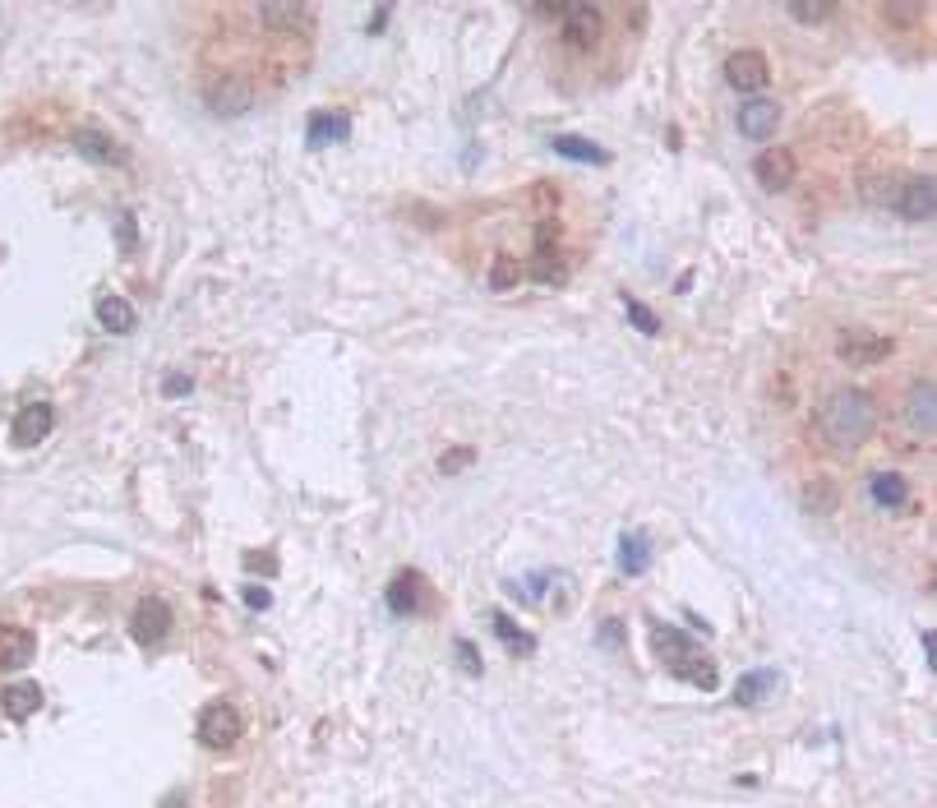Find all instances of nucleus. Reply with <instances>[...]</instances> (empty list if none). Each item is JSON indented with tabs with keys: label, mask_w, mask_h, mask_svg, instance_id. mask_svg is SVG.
<instances>
[{
	"label": "nucleus",
	"mask_w": 937,
	"mask_h": 808,
	"mask_svg": "<svg viewBox=\"0 0 937 808\" xmlns=\"http://www.w3.org/2000/svg\"><path fill=\"white\" fill-rule=\"evenodd\" d=\"M836 356H841L845 365H877V361H887L891 356V338L887 333H877V328H841Z\"/></svg>",
	"instance_id": "5"
},
{
	"label": "nucleus",
	"mask_w": 937,
	"mask_h": 808,
	"mask_svg": "<svg viewBox=\"0 0 937 808\" xmlns=\"http://www.w3.org/2000/svg\"><path fill=\"white\" fill-rule=\"evenodd\" d=\"M457 652H462V661H467V670H471V675L481 670V661H476V647H471V642H457Z\"/></svg>",
	"instance_id": "35"
},
{
	"label": "nucleus",
	"mask_w": 937,
	"mask_h": 808,
	"mask_svg": "<svg viewBox=\"0 0 937 808\" xmlns=\"http://www.w3.org/2000/svg\"><path fill=\"white\" fill-rule=\"evenodd\" d=\"M121 241H125V250L134 245V218H130V213H121Z\"/></svg>",
	"instance_id": "36"
},
{
	"label": "nucleus",
	"mask_w": 937,
	"mask_h": 808,
	"mask_svg": "<svg viewBox=\"0 0 937 808\" xmlns=\"http://www.w3.org/2000/svg\"><path fill=\"white\" fill-rule=\"evenodd\" d=\"M887 208H896L905 222H933V208H937L933 176H905V181L887 194Z\"/></svg>",
	"instance_id": "3"
},
{
	"label": "nucleus",
	"mask_w": 937,
	"mask_h": 808,
	"mask_svg": "<svg viewBox=\"0 0 937 808\" xmlns=\"http://www.w3.org/2000/svg\"><path fill=\"white\" fill-rule=\"evenodd\" d=\"M831 10H836L831 0H817V5H799V0H794L790 5V14L799 19V24H822V19H831Z\"/></svg>",
	"instance_id": "29"
},
{
	"label": "nucleus",
	"mask_w": 937,
	"mask_h": 808,
	"mask_svg": "<svg viewBox=\"0 0 937 808\" xmlns=\"http://www.w3.org/2000/svg\"><path fill=\"white\" fill-rule=\"evenodd\" d=\"M305 139H310V148H328V144H337V139H347V116L314 111L310 125H305Z\"/></svg>",
	"instance_id": "20"
},
{
	"label": "nucleus",
	"mask_w": 937,
	"mask_h": 808,
	"mask_svg": "<svg viewBox=\"0 0 937 808\" xmlns=\"http://www.w3.org/2000/svg\"><path fill=\"white\" fill-rule=\"evenodd\" d=\"M471 458H476L471 448H453V453H444V458H439V471H444V476H453V471L471 467Z\"/></svg>",
	"instance_id": "31"
},
{
	"label": "nucleus",
	"mask_w": 937,
	"mask_h": 808,
	"mask_svg": "<svg viewBox=\"0 0 937 808\" xmlns=\"http://www.w3.org/2000/svg\"><path fill=\"white\" fill-rule=\"evenodd\" d=\"M605 14L596 5H564V42L568 47H596Z\"/></svg>",
	"instance_id": "10"
},
{
	"label": "nucleus",
	"mask_w": 937,
	"mask_h": 808,
	"mask_svg": "<svg viewBox=\"0 0 937 808\" xmlns=\"http://www.w3.org/2000/svg\"><path fill=\"white\" fill-rule=\"evenodd\" d=\"M873 430H877V402L864 388H841L817 411V435L827 439V448H836V453H854L859 444L873 439Z\"/></svg>",
	"instance_id": "1"
},
{
	"label": "nucleus",
	"mask_w": 937,
	"mask_h": 808,
	"mask_svg": "<svg viewBox=\"0 0 937 808\" xmlns=\"http://www.w3.org/2000/svg\"><path fill=\"white\" fill-rule=\"evenodd\" d=\"M494 633H499L513 652H527V647H531V638H522V633H517V624L504 615V610H494Z\"/></svg>",
	"instance_id": "27"
},
{
	"label": "nucleus",
	"mask_w": 937,
	"mask_h": 808,
	"mask_svg": "<svg viewBox=\"0 0 937 808\" xmlns=\"http://www.w3.org/2000/svg\"><path fill=\"white\" fill-rule=\"evenodd\" d=\"M905 416H910L914 435L933 439V430H937V384H933V374H928V379H919V384L910 388V398H905Z\"/></svg>",
	"instance_id": "9"
},
{
	"label": "nucleus",
	"mask_w": 937,
	"mask_h": 808,
	"mask_svg": "<svg viewBox=\"0 0 937 808\" xmlns=\"http://www.w3.org/2000/svg\"><path fill=\"white\" fill-rule=\"evenodd\" d=\"M794 171H799V162H794L790 148H767L753 162V176L762 181V190H785L794 181Z\"/></svg>",
	"instance_id": "12"
},
{
	"label": "nucleus",
	"mask_w": 937,
	"mask_h": 808,
	"mask_svg": "<svg viewBox=\"0 0 937 808\" xmlns=\"http://www.w3.org/2000/svg\"><path fill=\"white\" fill-rule=\"evenodd\" d=\"M670 675H674V679H688V684L702 688V693H711V688L721 684V675H716V665H711L702 652H693V656H684L679 665H670Z\"/></svg>",
	"instance_id": "19"
},
{
	"label": "nucleus",
	"mask_w": 937,
	"mask_h": 808,
	"mask_svg": "<svg viewBox=\"0 0 937 808\" xmlns=\"http://www.w3.org/2000/svg\"><path fill=\"white\" fill-rule=\"evenodd\" d=\"M245 564H250V568H268V573H273V559H264V555H245Z\"/></svg>",
	"instance_id": "38"
},
{
	"label": "nucleus",
	"mask_w": 937,
	"mask_h": 808,
	"mask_svg": "<svg viewBox=\"0 0 937 808\" xmlns=\"http://www.w3.org/2000/svg\"><path fill=\"white\" fill-rule=\"evenodd\" d=\"M624 305H628V319H633V324L642 328V333H661V319H656V314H651L642 301H633V296H624Z\"/></svg>",
	"instance_id": "30"
},
{
	"label": "nucleus",
	"mask_w": 937,
	"mask_h": 808,
	"mask_svg": "<svg viewBox=\"0 0 937 808\" xmlns=\"http://www.w3.org/2000/svg\"><path fill=\"white\" fill-rule=\"evenodd\" d=\"M259 24H273L282 33H301L305 24H314L310 5H259Z\"/></svg>",
	"instance_id": "18"
},
{
	"label": "nucleus",
	"mask_w": 937,
	"mask_h": 808,
	"mask_svg": "<svg viewBox=\"0 0 937 808\" xmlns=\"http://www.w3.org/2000/svg\"><path fill=\"white\" fill-rule=\"evenodd\" d=\"M554 153H559V157H573V162H605L601 148L587 144V139H577V134H559V139H554Z\"/></svg>",
	"instance_id": "25"
},
{
	"label": "nucleus",
	"mask_w": 937,
	"mask_h": 808,
	"mask_svg": "<svg viewBox=\"0 0 937 808\" xmlns=\"http://www.w3.org/2000/svg\"><path fill=\"white\" fill-rule=\"evenodd\" d=\"M924 652H928V665H933V656H937V642H933V628L924 633Z\"/></svg>",
	"instance_id": "39"
},
{
	"label": "nucleus",
	"mask_w": 937,
	"mask_h": 808,
	"mask_svg": "<svg viewBox=\"0 0 937 808\" xmlns=\"http://www.w3.org/2000/svg\"><path fill=\"white\" fill-rule=\"evenodd\" d=\"M647 564H651V541L642 531H628L624 541H619V568H624L628 578H637V573H647Z\"/></svg>",
	"instance_id": "22"
},
{
	"label": "nucleus",
	"mask_w": 937,
	"mask_h": 808,
	"mask_svg": "<svg viewBox=\"0 0 937 808\" xmlns=\"http://www.w3.org/2000/svg\"><path fill=\"white\" fill-rule=\"evenodd\" d=\"M388 610L393 615H416L421 610V578L416 573H397L388 587Z\"/></svg>",
	"instance_id": "21"
},
{
	"label": "nucleus",
	"mask_w": 937,
	"mask_h": 808,
	"mask_svg": "<svg viewBox=\"0 0 937 808\" xmlns=\"http://www.w3.org/2000/svg\"><path fill=\"white\" fill-rule=\"evenodd\" d=\"M601 642H605V647H619V619H610V624H605Z\"/></svg>",
	"instance_id": "37"
},
{
	"label": "nucleus",
	"mask_w": 937,
	"mask_h": 808,
	"mask_svg": "<svg viewBox=\"0 0 937 808\" xmlns=\"http://www.w3.org/2000/svg\"><path fill=\"white\" fill-rule=\"evenodd\" d=\"M204 102L217 111V116H245V111L254 107V84L245 79V74L227 70L204 88Z\"/></svg>",
	"instance_id": "4"
},
{
	"label": "nucleus",
	"mask_w": 937,
	"mask_h": 808,
	"mask_svg": "<svg viewBox=\"0 0 937 808\" xmlns=\"http://www.w3.org/2000/svg\"><path fill=\"white\" fill-rule=\"evenodd\" d=\"M882 19L887 24H910V19H919V5H882Z\"/></svg>",
	"instance_id": "32"
},
{
	"label": "nucleus",
	"mask_w": 937,
	"mask_h": 808,
	"mask_svg": "<svg viewBox=\"0 0 937 808\" xmlns=\"http://www.w3.org/2000/svg\"><path fill=\"white\" fill-rule=\"evenodd\" d=\"M33 656H37V638L28 628H14V624L0 628V670H24Z\"/></svg>",
	"instance_id": "13"
},
{
	"label": "nucleus",
	"mask_w": 937,
	"mask_h": 808,
	"mask_svg": "<svg viewBox=\"0 0 937 808\" xmlns=\"http://www.w3.org/2000/svg\"><path fill=\"white\" fill-rule=\"evenodd\" d=\"M513 282H522V264L513 254H494V268H490V287L494 291H508Z\"/></svg>",
	"instance_id": "26"
},
{
	"label": "nucleus",
	"mask_w": 937,
	"mask_h": 808,
	"mask_svg": "<svg viewBox=\"0 0 937 808\" xmlns=\"http://www.w3.org/2000/svg\"><path fill=\"white\" fill-rule=\"evenodd\" d=\"M241 735H245V721H241V712H236L231 702H208L204 712H199V744L204 748L227 753V748H236V739Z\"/></svg>",
	"instance_id": "2"
},
{
	"label": "nucleus",
	"mask_w": 937,
	"mask_h": 808,
	"mask_svg": "<svg viewBox=\"0 0 937 808\" xmlns=\"http://www.w3.org/2000/svg\"><path fill=\"white\" fill-rule=\"evenodd\" d=\"M171 605L162 601V596H144V601L134 605V619H130V633L134 642H144V647H157V642L171 633Z\"/></svg>",
	"instance_id": "6"
},
{
	"label": "nucleus",
	"mask_w": 937,
	"mask_h": 808,
	"mask_svg": "<svg viewBox=\"0 0 937 808\" xmlns=\"http://www.w3.org/2000/svg\"><path fill=\"white\" fill-rule=\"evenodd\" d=\"M531 278H541V282H564V268L554 264V250H541L536 259H531Z\"/></svg>",
	"instance_id": "28"
},
{
	"label": "nucleus",
	"mask_w": 937,
	"mask_h": 808,
	"mask_svg": "<svg viewBox=\"0 0 937 808\" xmlns=\"http://www.w3.org/2000/svg\"><path fill=\"white\" fill-rule=\"evenodd\" d=\"M804 508L808 513H817V518H831V513L841 508V490H836L827 476H817V481L804 485Z\"/></svg>",
	"instance_id": "23"
},
{
	"label": "nucleus",
	"mask_w": 937,
	"mask_h": 808,
	"mask_svg": "<svg viewBox=\"0 0 937 808\" xmlns=\"http://www.w3.org/2000/svg\"><path fill=\"white\" fill-rule=\"evenodd\" d=\"M37 707H42V688L28 684V679L24 684H10L5 693H0V712L10 716V721H28Z\"/></svg>",
	"instance_id": "15"
},
{
	"label": "nucleus",
	"mask_w": 937,
	"mask_h": 808,
	"mask_svg": "<svg viewBox=\"0 0 937 808\" xmlns=\"http://www.w3.org/2000/svg\"><path fill=\"white\" fill-rule=\"evenodd\" d=\"M771 688H776V675H771V670H757V675L739 679V688H734V702H739V707H753V702L767 698Z\"/></svg>",
	"instance_id": "24"
},
{
	"label": "nucleus",
	"mask_w": 937,
	"mask_h": 808,
	"mask_svg": "<svg viewBox=\"0 0 937 808\" xmlns=\"http://www.w3.org/2000/svg\"><path fill=\"white\" fill-rule=\"evenodd\" d=\"M868 495H873L877 508H901L905 499H910V485H905L901 471H873V481H868Z\"/></svg>",
	"instance_id": "14"
},
{
	"label": "nucleus",
	"mask_w": 937,
	"mask_h": 808,
	"mask_svg": "<svg viewBox=\"0 0 937 808\" xmlns=\"http://www.w3.org/2000/svg\"><path fill=\"white\" fill-rule=\"evenodd\" d=\"M776 125H781V102H771V97H748L744 107H739V130H744V139H771Z\"/></svg>",
	"instance_id": "11"
},
{
	"label": "nucleus",
	"mask_w": 937,
	"mask_h": 808,
	"mask_svg": "<svg viewBox=\"0 0 937 808\" xmlns=\"http://www.w3.org/2000/svg\"><path fill=\"white\" fill-rule=\"evenodd\" d=\"M181 393H190V379H185V374H171V379H167V398H181Z\"/></svg>",
	"instance_id": "34"
},
{
	"label": "nucleus",
	"mask_w": 937,
	"mask_h": 808,
	"mask_svg": "<svg viewBox=\"0 0 937 808\" xmlns=\"http://www.w3.org/2000/svg\"><path fill=\"white\" fill-rule=\"evenodd\" d=\"M241 596H245V605H250V610H268V605H273V596H268V587H245Z\"/></svg>",
	"instance_id": "33"
},
{
	"label": "nucleus",
	"mask_w": 937,
	"mask_h": 808,
	"mask_svg": "<svg viewBox=\"0 0 937 808\" xmlns=\"http://www.w3.org/2000/svg\"><path fill=\"white\" fill-rule=\"evenodd\" d=\"M767 79L771 70L762 51H734L730 61H725V84L739 88V93H757V88H767Z\"/></svg>",
	"instance_id": "7"
},
{
	"label": "nucleus",
	"mask_w": 937,
	"mask_h": 808,
	"mask_svg": "<svg viewBox=\"0 0 937 808\" xmlns=\"http://www.w3.org/2000/svg\"><path fill=\"white\" fill-rule=\"evenodd\" d=\"M51 425H56V411H51V402H28V407H19V416H14L10 439L19 448H33V444H42V439L51 435Z\"/></svg>",
	"instance_id": "8"
},
{
	"label": "nucleus",
	"mask_w": 937,
	"mask_h": 808,
	"mask_svg": "<svg viewBox=\"0 0 937 808\" xmlns=\"http://www.w3.org/2000/svg\"><path fill=\"white\" fill-rule=\"evenodd\" d=\"M74 148L88 157V162H102V167H111V162H121L125 157V148L111 139V134H102V130H79L74 134Z\"/></svg>",
	"instance_id": "16"
},
{
	"label": "nucleus",
	"mask_w": 937,
	"mask_h": 808,
	"mask_svg": "<svg viewBox=\"0 0 937 808\" xmlns=\"http://www.w3.org/2000/svg\"><path fill=\"white\" fill-rule=\"evenodd\" d=\"M97 324L107 328V333H134L139 314H134V305L125 296H102L97 301Z\"/></svg>",
	"instance_id": "17"
}]
</instances>
